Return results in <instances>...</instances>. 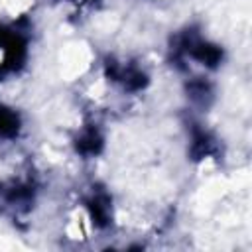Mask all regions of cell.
Segmentation results:
<instances>
[{
	"label": "cell",
	"mask_w": 252,
	"mask_h": 252,
	"mask_svg": "<svg viewBox=\"0 0 252 252\" xmlns=\"http://www.w3.org/2000/svg\"><path fill=\"white\" fill-rule=\"evenodd\" d=\"M106 75L112 81H118L124 85V89L128 91H140L146 83H148V75L138 69L136 65H124V63H116L114 59L106 63Z\"/></svg>",
	"instance_id": "3957f363"
},
{
	"label": "cell",
	"mask_w": 252,
	"mask_h": 252,
	"mask_svg": "<svg viewBox=\"0 0 252 252\" xmlns=\"http://www.w3.org/2000/svg\"><path fill=\"white\" fill-rule=\"evenodd\" d=\"M187 93L191 96V100L199 106H209L211 98H213V87L203 81V79H195L187 85Z\"/></svg>",
	"instance_id": "ba28073f"
},
{
	"label": "cell",
	"mask_w": 252,
	"mask_h": 252,
	"mask_svg": "<svg viewBox=\"0 0 252 252\" xmlns=\"http://www.w3.org/2000/svg\"><path fill=\"white\" fill-rule=\"evenodd\" d=\"M102 148V136L94 126L85 128L77 138V152L83 156H96Z\"/></svg>",
	"instance_id": "8992f818"
},
{
	"label": "cell",
	"mask_w": 252,
	"mask_h": 252,
	"mask_svg": "<svg viewBox=\"0 0 252 252\" xmlns=\"http://www.w3.org/2000/svg\"><path fill=\"white\" fill-rule=\"evenodd\" d=\"M211 154H217V140L199 124L191 126V156L193 159H203Z\"/></svg>",
	"instance_id": "277c9868"
},
{
	"label": "cell",
	"mask_w": 252,
	"mask_h": 252,
	"mask_svg": "<svg viewBox=\"0 0 252 252\" xmlns=\"http://www.w3.org/2000/svg\"><path fill=\"white\" fill-rule=\"evenodd\" d=\"M33 183L30 181H6L0 183V203L8 209H12L16 215L18 213H28L32 203H33Z\"/></svg>",
	"instance_id": "7a4b0ae2"
},
{
	"label": "cell",
	"mask_w": 252,
	"mask_h": 252,
	"mask_svg": "<svg viewBox=\"0 0 252 252\" xmlns=\"http://www.w3.org/2000/svg\"><path fill=\"white\" fill-rule=\"evenodd\" d=\"M18 132H20L18 112L0 102V138H16Z\"/></svg>",
	"instance_id": "52a82bcc"
},
{
	"label": "cell",
	"mask_w": 252,
	"mask_h": 252,
	"mask_svg": "<svg viewBox=\"0 0 252 252\" xmlns=\"http://www.w3.org/2000/svg\"><path fill=\"white\" fill-rule=\"evenodd\" d=\"M87 209L96 226H106L110 222V197L104 191H93V195L87 199Z\"/></svg>",
	"instance_id": "5b68a950"
},
{
	"label": "cell",
	"mask_w": 252,
	"mask_h": 252,
	"mask_svg": "<svg viewBox=\"0 0 252 252\" xmlns=\"http://www.w3.org/2000/svg\"><path fill=\"white\" fill-rule=\"evenodd\" d=\"M26 59V37L16 30L0 28V79L18 67Z\"/></svg>",
	"instance_id": "6da1fadb"
}]
</instances>
